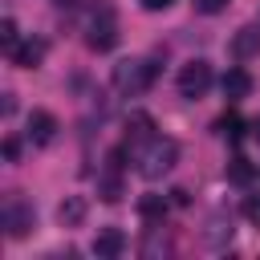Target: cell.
<instances>
[{
	"instance_id": "5bb4252c",
	"label": "cell",
	"mask_w": 260,
	"mask_h": 260,
	"mask_svg": "<svg viewBox=\"0 0 260 260\" xmlns=\"http://www.w3.org/2000/svg\"><path fill=\"white\" fill-rule=\"evenodd\" d=\"M138 215H142L146 223H162V219H167V199H162V195H142V199H138Z\"/></svg>"
},
{
	"instance_id": "30bf717a",
	"label": "cell",
	"mask_w": 260,
	"mask_h": 260,
	"mask_svg": "<svg viewBox=\"0 0 260 260\" xmlns=\"http://www.w3.org/2000/svg\"><path fill=\"white\" fill-rule=\"evenodd\" d=\"M232 236H236V228H232V215L215 211V215H211V223H207V232H203V244L219 252V248H228V244H232Z\"/></svg>"
},
{
	"instance_id": "e0dca14e",
	"label": "cell",
	"mask_w": 260,
	"mask_h": 260,
	"mask_svg": "<svg viewBox=\"0 0 260 260\" xmlns=\"http://www.w3.org/2000/svg\"><path fill=\"white\" fill-rule=\"evenodd\" d=\"M252 175H256V171L248 167V158H232V167H228V179H232V183H248Z\"/></svg>"
},
{
	"instance_id": "52a82bcc",
	"label": "cell",
	"mask_w": 260,
	"mask_h": 260,
	"mask_svg": "<svg viewBox=\"0 0 260 260\" xmlns=\"http://www.w3.org/2000/svg\"><path fill=\"white\" fill-rule=\"evenodd\" d=\"M219 89H223L228 102H244V98L252 93V73H248L244 65H232V69L219 77Z\"/></svg>"
},
{
	"instance_id": "8fae6325",
	"label": "cell",
	"mask_w": 260,
	"mask_h": 260,
	"mask_svg": "<svg viewBox=\"0 0 260 260\" xmlns=\"http://www.w3.org/2000/svg\"><path fill=\"white\" fill-rule=\"evenodd\" d=\"M122 248H126L122 228H98V236H93V256L114 260V256H122Z\"/></svg>"
},
{
	"instance_id": "7c38bea8",
	"label": "cell",
	"mask_w": 260,
	"mask_h": 260,
	"mask_svg": "<svg viewBox=\"0 0 260 260\" xmlns=\"http://www.w3.org/2000/svg\"><path fill=\"white\" fill-rule=\"evenodd\" d=\"M85 211H89L85 195H65V199L57 203V219H61L65 228H77V223L85 219Z\"/></svg>"
},
{
	"instance_id": "5b68a950",
	"label": "cell",
	"mask_w": 260,
	"mask_h": 260,
	"mask_svg": "<svg viewBox=\"0 0 260 260\" xmlns=\"http://www.w3.org/2000/svg\"><path fill=\"white\" fill-rule=\"evenodd\" d=\"M4 228H8V236L12 240H20V236H28L32 228H37V211H32V203H24V199H8L4 203Z\"/></svg>"
},
{
	"instance_id": "277c9868",
	"label": "cell",
	"mask_w": 260,
	"mask_h": 260,
	"mask_svg": "<svg viewBox=\"0 0 260 260\" xmlns=\"http://www.w3.org/2000/svg\"><path fill=\"white\" fill-rule=\"evenodd\" d=\"M85 45H89L93 53H110V49L118 45V24H114V12H110V8H102V12L85 24Z\"/></svg>"
},
{
	"instance_id": "cb8c5ba5",
	"label": "cell",
	"mask_w": 260,
	"mask_h": 260,
	"mask_svg": "<svg viewBox=\"0 0 260 260\" xmlns=\"http://www.w3.org/2000/svg\"><path fill=\"white\" fill-rule=\"evenodd\" d=\"M248 130H252V142H260V118H252V122H248Z\"/></svg>"
},
{
	"instance_id": "8992f818",
	"label": "cell",
	"mask_w": 260,
	"mask_h": 260,
	"mask_svg": "<svg viewBox=\"0 0 260 260\" xmlns=\"http://www.w3.org/2000/svg\"><path fill=\"white\" fill-rule=\"evenodd\" d=\"M57 130H61L57 114H49V110H32V114H28V130H24V138H28L32 146H49V142L57 138Z\"/></svg>"
},
{
	"instance_id": "6da1fadb",
	"label": "cell",
	"mask_w": 260,
	"mask_h": 260,
	"mask_svg": "<svg viewBox=\"0 0 260 260\" xmlns=\"http://www.w3.org/2000/svg\"><path fill=\"white\" fill-rule=\"evenodd\" d=\"M179 162V142L175 138H162V134H150L138 150H134V171L146 179V183H158L162 175H171Z\"/></svg>"
},
{
	"instance_id": "2e32d148",
	"label": "cell",
	"mask_w": 260,
	"mask_h": 260,
	"mask_svg": "<svg viewBox=\"0 0 260 260\" xmlns=\"http://www.w3.org/2000/svg\"><path fill=\"white\" fill-rule=\"evenodd\" d=\"M126 126H134V130H130V134H134V138H142V142H146V138H150V134H154V118H150V114H142V110H134V114H130V122H126Z\"/></svg>"
},
{
	"instance_id": "ffe728a7",
	"label": "cell",
	"mask_w": 260,
	"mask_h": 260,
	"mask_svg": "<svg viewBox=\"0 0 260 260\" xmlns=\"http://www.w3.org/2000/svg\"><path fill=\"white\" fill-rule=\"evenodd\" d=\"M191 4H195V12H203V16H215V12L228 8V0H191Z\"/></svg>"
},
{
	"instance_id": "d6986e66",
	"label": "cell",
	"mask_w": 260,
	"mask_h": 260,
	"mask_svg": "<svg viewBox=\"0 0 260 260\" xmlns=\"http://www.w3.org/2000/svg\"><path fill=\"white\" fill-rule=\"evenodd\" d=\"M244 215H248L252 228H260V195H248L244 199Z\"/></svg>"
},
{
	"instance_id": "7402d4cb",
	"label": "cell",
	"mask_w": 260,
	"mask_h": 260,
	"mask_svg": "<svg viewBox=\"0 0 260 260\" xmlns=\"http://www.w3.org/2000/svg\"><path fill=\"white\" fill-rule=\"evenodd\" d=\"M175 0H142V8H150V12H162V8H171Z\"/></svg>"
},
{
	"instance_id": "3957f363",
	"label": "cell",
	"mask_w": 260,
	"mask_h": 260,
	"mask_svg": "<svg viewBox=\"0 0 260 260\" xmlns=\"http://www.w3.org/2000/svg\"><path fill=\"white\" fill-rule=\"evenodd\" d=\"M211 81H215V73H211V65H207L203 57L187 61V65L179 69V77H175V85H179L183 98H203V93L211 89Z\"/></svg>"
},
{
	"instance_id": "7a4b0ae2",
	"label": "cell",
	"mask_w": 260,
	"mask_h": 260,
	"mask_svg": "<svg viewBox=\"0 0 260 260\" xmlns=\"http://www.w3.org/2000/svg\"><path fill=\"white\" fill-rule=\"evenodd\" d=\"M154 77H158V69H154L150 61H142V57L118 61V65H114V73H110L114 89H118V93H126V98H138V93H146V89L154 85Z\"/></svg>"
},
{
	"instance_id": "ac0fdd59",
	"label": "cell",
	"mask_w": 260,
	"mask_h": 260,
	"mask_svg": "<svg viewBox=\"0 0 260 260\" xmlns=\"http://www.w3.org/2000/svg\"><path fill=\"white\" fill-rule=\"evenodd\" d=\"M240 126H244V122H240V118H236V114H223V118H219V122H215V130H219V134H223V138H236V134H240Z\"/></svg>"
},
{
	"instance_id": "ba28073f",
	"label": "cell",
	"mask_w": 260,
	"mask_h": 260,
	"mask_svg": "<svg viewBox=\"0 0 260 260\" xmlns=\"http://www.w3.org/2000/svg\"><path fill=\"white\" fill-rule=\"evenodd\" d=\"M232 57L236 61H248V57H256L260 53V24H244V28H236V37H232Z\"/></svg>"
},
{
	"instance_id": "44dd1931",
	"label": "cell",
	"mask_w": 260,
	"mask_h": 260,
	"mask_svg": "<svg viewBox=\"0 0 260 260\" xmlns=\"http://www.w3.org/2000/svg\"><path fill=\"white\" fill-rule=\"evenodd\" d=\"M4 158H8V162H16V158H20V138H12V134L4 138Z\"/></svg>"
},
{
	"instance_id": "4fadbf2b",
	"label": "cell",
	"mask_w": 260,
	"mask_h": 260,
	"mask_svg": "<svg viewBox=\"0 0 260 260\" xmlns=\"http://www.w3.org/2000/svg\"><path fill=\"white\" fill-rule=\"evenodd\" d=\"M118 171H122V162H110V171L98 179V195H102L106 203H118V199H122V175H118Z\"/></svg>"
},
{
	"instance_id": "9c48e42d",
	"label": "cell",
	"mask_w": 260,
	"mask_h": 260,
	"mask_svg": "<svg viewBox=\"0 0 260 260\" xmlns=\"http://www.w3.org/2000/svg\"><path fill=\"white\" fill-rule=\"evenodd\" d=\"M45 53H49V45H45L41 37H28V41H20V45H16L12 65H16V69H37V65L45 61Z\"/></svg>"
},
{
	"instance_id": "9a60e30c",
	"label": "cell",
	"mask_w": 260,
	"mask_h": 260,
	"mask_svg": "<svg viewBox=\"0 0 260 260\" xmlns=\"http://www.w3.org/2000/svg\"><path fill=\"white\" fill-rule=\"evenodd\" d=\"M16 45H20V32H16V20H12V16H4V20H0V49H4L8 57H12V53H16Z\"/></svg>"
},
{
	"instance_id": "603a6c76",
	"label": "cell",
	"mask_w": 260,
	"mask_h": 260,
	"mask_svg": "<svg viewBox=\"0 0 260 260\" xmlns=\"http://www.w3.org/2000/svg\"><path fill=\"white\" fill-rule=\"evenodd\" d=\"M0 110H4V118L16 110V93H4V102H0Z\"/></svg>"
}]
</instances>
